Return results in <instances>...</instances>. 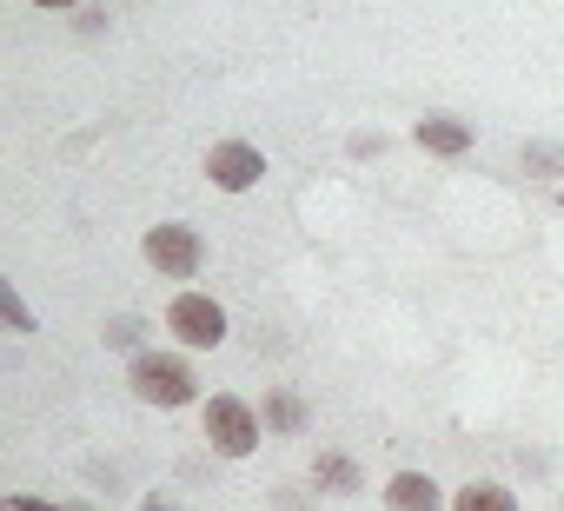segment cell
Segmentation results:
<instances>
[{
	"instance_id": "6da1fadb",
	"label": "cell",
	"mask_w": 564,
	"mask_h": 511,
	"mask_svg": "<svg viewBox=\"0 0 564 511\" xmlns=\"http://www.w3.org/2000/svg\"><path fill=\"white\" fill-rule=\"evenodd\" d=\"M147 260L160 267V280H193L199 273V232L193 226H153L147 232Z\"/></svg>"
},
{
	"instance_id": "8992f818",
	"label": "cell",
	"mask_w": 564,
	"mask_h": 511,
	"mask_svg": "<svg viewBox=\"0 0 564 511\" xmlns=\"http://www.w3.org/2000/svg\"><path fill=\"white\" fill-rule=\"evenodd\" d=\"M386 504H392V511H438V485H432L425 471H399V478L386 485Z\"/></svg>"
},
{
	"instance_id": "9a60e30c",
	"label": "cell",
	"mask_w": 564,
	"mask_h": 511,
	"mask_svg": "<svg viewBox=\"0 0 564 511\" xmlns=\"http://www.w3.org/2000/svg\"><path fill=\"white\" fill-rule=\"evenodd\" d=\"M140 511H180V504H160V498H147V504H140Z\"/></svg>"
},
{
	"instance_id": "ba28073f",
	"label": "cell",
	"mask_w": 564,
	"mask_h": 511,
	"mask_svg": "<svg viewBox=\"0 0 564 511\" xmlns=\"http://www.w3.org/2000/svg\"><path fill=\"white\" fill-rule=\"evenodd\" d=\"M458 511H518V498L505 485H465L458 491Z\"/></svg>"
},
{
	"instance_id": "7c38bea8",
	"label": "cell",
	"mask_w": 564,
	"mask_h": 511,
	"mask_svg": "<svg viewBox=\"0 0 564 511\" xmlns=\"http://www.w3.org/2000/svg\"><path fill=\"white\" fill-rule=\"evenodd\" d=\"M0 300H8V319H14V333H28L34 319H28V306H21V293L14 286H0Z\"/></svg>"
},
{
	"instance_id": "30bf717a",
	"label": "cell",
	"mask_w": 564,
	"mask_h": 511,
	"mask_svg": "<svg viewBox=\"0 0 564 511\" xmlns=\"http://www.w3.org/2000/svg\"><path fill=\"white\" fill-rule=\"evenodd\" d=\"M319 478H326V485H339V491H352V485H359V471H352L346 458H333V452L319 458Z\"/></svg>"
},
{
	"instance_id": "7a4b0ae2",
	"label": "cell",
	"mask_w": 564,
	"mask_h": 511,
	"mask_svg": "<svg viewBox=\"0 0 564 511\" xmlns=\"http://www.w3.org/2000/svg\"><path fill=\"white\" fill-rule=\"evenodd\" d=\"M133 392L147 399V405H186L193 399V372L180 366V359H133Z\"/></svg>"
},
{
	"instance_id": "277c9868",
	"label": "cell",
	"mask_w": 564,
	"mask_h": 511,
	"mask_svg": "<svg viewBox=\"0 0 564 511\" xmlns=\"http://www.w3.org/2000/svg\"><path fill=\"white\" fill-rule=\"evenodd\" d=\"M166 326H173L186 346H219V339H226V313H219L206 293H180L173 313H166Z\"/></svg>"
},
{
	"instance_id": "e0dca14e",
	"label": "cell",
	"mask_w": 564,
	"mask_h": 511,
	"mask_svg": "<svg viewBox=\"0 0 564 511\" xmlns=\"http://www.w3.org/2000/svg\"><path fill=\"white\" fill-rule=\"evenodd\" d=\"M74 511H87V504H74Z\"/></svg>"
},
{
	"instance_id": "8fae6325",
	"label": "cell",
	"mask_w": 564,
	"mask_h": 511,
	"mask_svg": "<svg viewBox=\"0 0 564 511\" xmlns=\"http://www.w3.org/2000/svg\"><path fill=\"white\" fill-rule=\"evenodd\" d=\"M524 166H544V173L557 180V173H564V153H557V146H524Z\"/></svg>"
},
{
	"instance_id": "9c48e42d",
	"label": "cell",
	"mask_w": 564,
	"mask_h": 511,
	"mask_svg": "<svg viewBox=\"0 0 564 511\" xmlns=\"http://www.w3.org/2000/svg\"><path fill=\"white\" fill-rule=\"evenodd\" d=\"M265 425H272V432H300V425H306V405H300L293 392H279V399H265Z\"/></svg>"
},
{
	"instance_id": "5bb4252c",
	"label": "cell",
	"mask_w": 564,
	"mask_h": 511,
	"mask_svg": "<svg viewBox=\"0 0 564 511\" xmlns=\"http://www.w3.org/2000/svg\"><path fill=\"white\" fill-rule=\"evenodd\" d=\"M8 511H54V504H34V498H8Z\"/></svg>"
},
{
	"instance_id": "5b68a950",
	"label": "cell",
	"mask_w": 564,
	"mask_h": 511,
	"mask_svg": "<svg viewBox=\"0 0 564 511\" xmlns=\"http://www.w3.org/2000/svg\"><path fill=\"white\" fill-rule=\"evenodd\" d=\"M206 173H213V186H226V193H246V186H259L265 160H259V146H239V140H226V146H213Z\"/></svg>"
},
{
	"instance_id": "3957f363",
	"label": "cell",
	"mask_w": 564,
	"mask_h": 511,
	"mask_svg": "<svg viewBox=\"0 0 564 511\" xmlns=\"http://www.w3.org/2000/svg\"><path fill=\"white\" fill-rule=\"evenodd\" d=\"M206 438H213V452L246 458V452L259 445V418H252L239 399H213V405H206Z\"/></svg>"
},
{
	"instance_id": "4fadbf2b",
	"label": "cell",
	"mask_w": 564,
	"mask_h": 511,
	"mask_svg": "<svg viewBox=\"0 0 564 511\" xmlns=\"http://www.w3.org/2000/svg\"><path fill=\"white\" fill-rule=\"evenodd\" d=\"M133 339H140V319H113L107 326V346H133Z\"/></svg>"
},
{
	"instance_id": "52a82bcc",
	"label": "cell",
	"mask_w": 564,
	"mask_h": 511,
	"mask_svg": "<svg viewBox=\"0 0 564 511\" xmlns=\"http://www.w3.org/2000/svg\"><path fill=\"white\" fill-rule=\"evenodd\" d=\"M419 146H425V153H465V146H471V127L432 113V120H419Z\"/></svg>"
},
{
	"instance_id": "2e32d148",
	"label": "cell",
	"mask_w": 564,
	"mask_h": 511,
	"mask_svg": "<svg viewBox=\"0 0 564 511\" xmlns=\"http://www.w3.org/2000/svg\"><path fill=\"white\" fill-rule=\"evenodd\" d=\"M34 8H74V0H34Z\"/></svg>"
}]
</instances>
